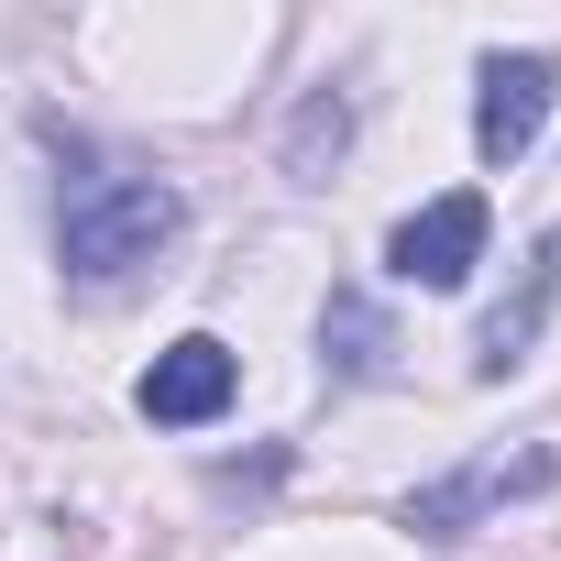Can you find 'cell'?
<instances>
[{
  "label": "cell",
  "mask_w": 561,
  "mask_h": 561,
  "mask_svg": "<svg viewBox=\"0 0 561 561\" xmlns=\"http://www.w3.org/2000/svg\"><path fill=\"white\" fill-rule=\"evenodd\" d=\"M176 231H187V198L165 176H78L67 209H56V275L89 287V298H111V287H133Z\"/></svg>",
  "instance_id": "6da1fadb"
},
{
  "label": "cell",
  "mask_w": 561,
  "mask_h": 561,
  "mask_svg": "<svg viewBox=\"0 0 561 561\" xmlns=\"http://www.w3.org/2000/svg\"><path fill=\"white\" fill-rule=\"evenodd\" d=\"M386 264H397V287H462V275L484 264V198H473V187H451V198L408 209V220H397V242H386Z\"/></svg>",
  "instance_id": "5b68a950"
},
{
  "label": "cell",
  "mask_w": 561,
  "mask_h": 561,
  "mask_svg": "<svg viewBox=\"0 0 561 561\" xmlns=\"http://www.w3.org/2000/svg\"><path fill=\"white\" fill-rule=\"evenodd\" d=\"M386 353H397L386 309H375L364 287H331V309H320V364H331V375H386Z\"/></svg>",
  "instance_id": "52a82bcc"
},
{
  "label": "cell",
  "mask_w": 561,
  "mask_h": 561,
  "mask_svg": "<svg viewBox=\"0 0 561 561\" xmlns=\"http://www.w3.org/2000/svg\"><path fill=\"white\" fill-rule=\"evenodd\" d=\"M550 89H561L550 56H484V67H473V154H484V165H517V154L539 144Z\"/></svg>",
  "instance_id": "277c9868"
},
{
  "label": "cell",
  "mask_w": 561,
  "mask_h": 561,
  "mask_svg": "<svg viewBox=\"0 0 561 561\" xmlns=\"http://www.w3.org/2000/svg\"><path fill=\"white\" fill-rule=\"evenodd\" d=\"M561 484V451H484V462H462V473H440V484H419L408 506H397V528H419V539H462L473 517H495L506 495H550Z\"/></svg>",
  "instance_id": "7a4b0ae2"
},
{
  "label": "cell",
  "mask_w": 561,
  "mask_h": 561,
  "mask_svg": "<svg viewBox=\"0 0 561 561\" xmlns=\"http://www.w3.org/2000/svg\"><path fill=\"white\" fill-rule=\"evenodd\" d=\"M550 309H561V231H539V242H528L517 298H495V309H484V331H473V375H484V386H495V375H517V364L539 353Z\"/></svg>",
  "instance_id": "8992f818"
},
{
  "label": "cell",
  "mask_w": 561,
  "mask_h": 561,
  "mask_svg": "<svg viewBox=\"0 0 561 561\" xmlns=\"http://www.w3.org/2000/svg\"><path fill=\"white\" fill-rule=\"evenodd\" d=\"M342 133H353V100H342V89H320V100L298 111V133H287V165H298V176H320V154H342Z\"/></svg>",
  "instance_id": "ba28073f"
},
{
  "label": "cell",
  "mask_w": 561,
  "mask_h": 561,
  "mask_svg": "<svg viewBox=\"0 0 561 561\" xmlns=\"http://www.w3.org/2000/svg\"><path fill=\"white\" fill-rule=\"evenodd\" d=\"M231 386H242V364H231V342H209V331H187V342H165V353L144 364V386H133V408H144L154 430H209V419L231 408Z\"/></svg>",
  "instance_id": "3957f363"
}]
</instances>
